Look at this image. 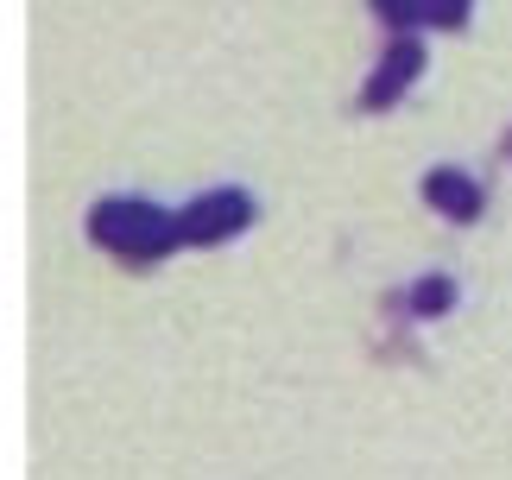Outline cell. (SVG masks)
<instances>
[{"instance_id":"cell-1","label":"cell","mask_w":512,"mask_h":480,"mask_svg":"<svg viewBox=\"0 0 512 480\" xmlns=\"http://www.w3.org/2000/svg\"><path fill=\"white\" fill-rule=\"evenodd\" d=\"M89 240L108 247L114 259L146 266V259H165L171 247H184V215L146 203V196H102L89 209Z\"/></svg>"},{"instance_id":"cell-2","label":"cell","mask_w":512,"mask_h":480,"mask_svg":"<svg viewBox=\"0 0 512 480\" xmlns=\"http://www.w3.org/2000/svg\"><path fill=\"white\" fill-rule=\"evenodd\" d=\"M177 215H184V247H222V240H234V234L253 228V196L234 190V184H222V190L190 196Z\"/></svg>"},{"instance_id":"cell-3","label":"cell","mask_w":512,"mask_h":480,"mask_svg":"<svg viewBox=\"0 0 512 480\" xmlns=\"http://www.w3.org/2000/svg\"><path fill=\"white\" fill-rule=\"evenodd\" d=\"M424 76V45L411 32H392V45H386V57L373 64V76H367V89H361V108H392L399 95L411 89Z\"/></svg>"},{"instance_id":"cell-4","label":"cell","mask_w":512,"mask_h":480,"mask_svg":"<svg viewBox=\"0 0 512 480\" xmlns=\"http://www.w3.org/2000/svg\"><path fill=\"white\" fill-rule=\"evenodd\" d=\"M424 203L437 215H449V222H475L487 209V190H481V177H468L462 165H437L424 177Z\"/></svg>"},{"instance_id":"cell-5","label":"cell","mask_w":512,"mask_h":480,"mask_svg":"<svg viewBox=\"0 0 512 480\" xmlns=\"http://www.w3.org/2000/svg\"><path fill=\"white\" fill-rule=\"evenodd\" d=\"M367 7L380 13V26H392V32L424 26V0H367Z\"/></svg>"},{"instance_id":"cell-6","label":"cell","mask_w":512,"mask_h":480,"mask_svg":"<svg viewBox=\"0 0 512 480\" xmlns=\"http://www.w3.org/2000/svg\"><path fill=\"white\" fill-rule=\"evenodd\" d=\"M468 13H475V0H424V26L437 32H462Z\"/></svg>"},{"instance_id":"cell-7","label":"cell","mask_w":512,"mask_h":480,"mask_svg":"<svg viewBox=\"0 0 512 480\" xmlns=\"http://www.w3.org/2000/svg\"><path fill=\"white\" fill-rule=\"evenodd\" d=\"M449 304H456V285H449L443 272H437V278H424V285L411 291V310H418V316H437V310H449Z\"/></svg>"}]
</instances>
